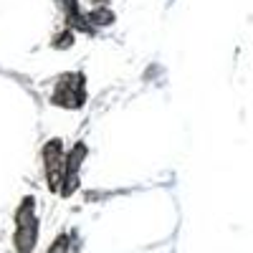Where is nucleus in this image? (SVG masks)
Instances as JSON below:
<instances>
[{"instance_id":"1","label":"nucleus","mask_w":253,"mask_h":253,"mask_svg":"<svg viewBox=\"0 0 253 253\" xmlns=\"http://www.w3.org/2000/svg\"><path fill=\"white\" fill-rule=\"evenodd\" d=\"M15 251L18 253H33L38 241V215H36V200L28 195L20 200L15 210Z\"/></svg>"},{"instance_id":"2","label":"nucleus","mask_w":253,"mask_h":253,"mask_svg":"<svg viewBox=\"0 0 253 253\" xmlns=\"http://www.w3.org/2000/svg\"><path fill=\"white\" fill-rule=\"evenodd\" d=\"M86 101V76L71 71L58 76L53 94H51V104L53 107H63V109H81Z\"/></svg>"},{"instance_id":"3","label":"nucleus","mask_w":253,"mask_h":253,"mask_svg":"<svg viewBox=\"0 0 253 253\" xmlns=\"http://www.w3.org/2000/svg\"><path fill=\"white\" fill-rule=\"evenodd\" d=\"M63 167H66V152H63V142H61V139H51V142L43 147V172H46L48 190H53V193H58V190H61Z\"/></svg>"},{"instance_id":"4","label":"nucleus","mask_w":253,"mask_h":253,"mask_svg":"<svg viewBox=\"0 0 253 253\" xmlns=\"http://www.w3.org/2000/svg\"><path fill=\"white\" fill-rule=\"evenodd\" d=\"M86 157V147L84 144H76L74 150L66 155V167H63V180H61V195H71L74 190L79 187V167Z\"/></svg>"},{"instance_id":"5","label":"nucleus","mask_w":253,"mask_h":253,"mask_svg":"<svg viewBox=\"0 0 253 253\" xmlns=\"http://www.w3.org/2000/svg\"><path fill=\"white\" fill-rule=\"evenodd\" d=\"M58 8L63 10V15H66L69 26H74V28H79V31H86V33L91 31L86 15H84L81 8H79V0H58Z\"/></svg>"},{"instance_id":"6","label":"nucleus","mask_w":253,"mask_h":253,"mask_svg":"<svg viewBox=\"0 0 253 253\" xmlns=\"http://www.w3.org/2000/svg\"><path fill=\"white\" fill-rule=\"evenodd\" d=\"M69 251V236L63 233V236H58L56 241H53V246L48 248V253H66Z\"/></svg>"}]
</instances>
